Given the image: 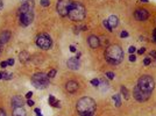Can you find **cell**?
<instances>
[{"label":"cell","mask_w":156,"mask_h":116,"mask_svg":"<svg viewBox=\"0 0 156 116\" xmlns=\"http://www.w3.org/2000/svg\"><path fill=\"white\" fill-rule=\"evenodd\" d=\"M69 19L72 21H82L85 18V7L81 2H73L71 6L69 14Z\"/></svg>","instance_id":"3"},{"label":"cell","mask_w":156,"mask_h":116,"mask_svg":"<svg viewBox=\"0 0 156 116\" xmlns=\"http://www.w3.org/2000/svg\"><path fill=\"white\" fill-rule=\"evenodd\" d=\"M31 95H33V92H28V93L26 94V98H27V99H30V98H31Z\"/></svg>","instance_id":"37"},{"label":"cell","mask_w":156,"mask_h":116,"mask_svg":"<svg viewBox=\"0 0 156 116\" xmlns=\"http://www.w3.org/2000/svg\"><path fill=\"white\" fill-rule=\"evenodd\" d=\"M84 116H92V115H84Z\"/></svg>","instance_id":"48"},{"label":"cell","mask_w":156,"mask_h":116,"mask_svg":"<svg viewBox=\"0 0 156 116\" xmlns=\"http://www.w3.org/2000/svg\"><path fill=\"white\" fill-rule=\"evenodd\" d=\"M128 51H129V53H130V55H132V53H134V52L136 51V48H135V47H133V45H132V47H129V49H128Z\"/></svg>","instance_id":"30"},{"label":"cell","mask_w":156,"mask_h":116,"mask_svg":"<svg viewBox=\"0 0 156 116\" xmlns=\"http://www.w3.org/2000/svg\"><path fill=\"white\" fill-rule=\"evenodd\" d=\"M19 58H20V62H21V63H26V62H28V61H29V58H30V55H29L27 51H22L21 53H20Z\"/></svg>","instance_id":"19"},{"label":"cell","mask_w":156,"mask_h":116,"mask_svg":"<svg viewBox=\"0 0 156 116\" xmlns=\"http://www.w3.org/2000/svg\"><path fill=\"white\" fill-rule=\"evenodd\" d=\"M7 64H8V65H11V66H12V65H14V59H13V58H11V59H8V61H7Z\"/></svg>","instance_id":"34"},{"label":"cell","mask_w":156,"mask_h":116,"mask_svg":"<svg viewBox=\"0 0 156 116\" xmlns=\"http://www.w3.org/2000/svg\"><path fill=\"white\" fill-rule=\"evenodd\" d=\"M49 103H50L53 107H56V108H58V107H59V104H61L59 101L55 99V96H54V95H50V96H49Z\"/></svg>","instance_id":"20"},{"label":"cell","mask_w":156,"mask_h":116,"mask_svg":"<svg viewBox=\"0 0 156 116\" xmlns=\"http://www.w3.org/2000/svg\"><path fill=\"white\" fill-rule=\"evenodd\" d=\"M106 77L108 79H113L114 78V73L113 72H106Z\"/></svg>","instance_id":"31"},{"label":"cell","mask_w":156,"mask_h":116,"mask_svg":"<svg viewBox=\"0 0 156 116\" xmlns=\"http://www.w3.org/2000/svg\"><path fill=\"white\" fill-rule=\"evenodd\" d=\"M67 65L70 70H78L79 69V61L76 58V57H72V58H69L68 62H67Z\"/></svg>","instance_id":"14"},{"label":"cell","mask_w":156,"mask_h":116,"mask_svg":"<svg viewBox=\"0 0 156 116\" xmlns=\"http://www.w3.org/2000/svg\"><path fill=\"white\" fill-rule=\"evenodd\" d=\"M134 16H135V19L136 20H139V21H146L148 18H149V13H148V11L147 9H138L135 13H134Z\"/></svg>","instance_id":"10"},{"label":"cell","mask_w":156,"mask_h":116,"mask_svg":"<svg viewBox=\"0 0 156 116\" xmlns=\"http://www.w3.org/2000/svg\"><path fill=\"white\" fill-rule=\"evenodd\" d=\"M96 108H97V104L94 102V100L89 96L82 98L81 100H78V102L76 104V109L81 116L92 115L96 112Z\"/></svg>","instance_id":"1"},{"label":"cell","mask_w":156,"mask_h":116,"mask_svg":"<svg viewBox=\"0 0 156 116\" xmlns=\"http://www.w3.org/2000/svg\"><path fill=\"white\" fill-rule=\"evenodd\" d=\"M154 86H155L154 79L150 77V76H142L139 79V81H138V87L140 90H144V92L152 93L153 90H154Z\"/></svg>","instance_id":"4"},{"label":"cell","mask_w":156,"mask_h":116,"mask_svg":"<svg viewBox=\"0 0 156 116\" xmlns=\"http://www.w3.org/2000/svg\"><path fill=\"white\" fill-rule=\"evenodd\" d=\"M141 1H143V2H148V0H141Z\"/></svg>","instance_id":"47"},{"label":"cell","mask_w":156,"mask_h":116,"mask_svg":"<svg viewBox=\"0 0 156 116\" xmlns=\"http://www.w3.org/2000/svg\"><path fill=\"white\" fill-rule=\"evenodd\" d=\"M150 56H152V57H153V58H154V59L156 61V50H154V51L150 52Z\"/></svg>","instance_id":"35"},{"label":"cell","mask_w":156,"mask_h":116,"mask_svg":"<svg viewBox=\"0 0 156 116\" xmlns=\"http://www.w3.org/2000/svg\"><path fill=\"white\" fill-rule=\"evenodd\" d=\"M56 70H55V69H54V70H50V71H49V73H48V77L50 78V79H51V78H54L55 77V76H56Z\"/></svg>","instance_id":"25"},{"label":"cell","mask_w":156,"mask_h":116,"mask_svg":"<svg viewBox=\"0 0 156 116\" xmlns=\"http://www.w3.org/2000/svg\"><path fill=\"white\" fill-rule=\"evenodd\" d=\"M153 39H154V42H156V29L154 30V33H153Z\"/></svg>","instance_id":"43"},{"label":"cell","mask_w":156,"mask_h":116,"mask_svg":"<svg viewBox=\"0 0 156 116\" xmlns=\"http://www.w3.org/2000/svg\"><path fill=\"white\" fill-rule=\"evenodd\" d=\"M7 62H1V64H0V66H1V67H2V69H4V67H6V66H7Z\"/></svg>","instance_id":"39"},{"label":"cell","mask_w":156,"mask_h":116,"mask_svg":"<svg viewBox=\"0 0 156 116\" xmlns=\"http://www.w3.org/2000/svg\"><path fill=\"white\" fill-rule=\"evenodd\" d=\"M35 113H36V115H37V114H41V109H40V108H36V109H35Z\"/></svg>","instance_id":"42"},{"label":"cell","mask_w":156,"mask_h":116,"mask_svg":"<svg viewBox=\"0 0 156 116\" xmlns=\"http://www.w3.org/2000/svg\"><path fill=\"white\" fill-rule=\"evenodd\" d=\"M41 5L44 6V7H48L50 5V1L49 0H41Z\"/></svg>","instance_id":"28"},{"label":"cell","mask_w":156,"mask_h":116,"mask_svg":"<svg viewBox=\"0 0 156 116\" xmlns=\"http://www.w3.org/2000/svg\"><path fill=\"white\" fill-rule=\"evenodd\" d=\"M103 25H104V27H105L108 31H113V29L110 27V23H108V21H107V20H104V21H103Z\"/></svg>","instance_id":"22"},{"label":"cell","mask_w":156,"mask_h":116,"mask_svg":"<svg viewBox=\"0 0 156 116\" xmlns=\"http://www.w3.org/2000/svg\"><path fill=\"white\" fill-rule=\"evenodd\" d=\"M122 58H124V52H122V49L118 44H112V45H108L106 48V50H105V59L110 64H119V63H121Z\"/></svg>","instance_id":"2"},{"label":"cell","mask_w":156,"mask_h":116,"mask_svg":"<svg viewBox=\"0 0 156 116\" xmlns=\"http://www.w3.org/2000/svg\"><path fill=\"white\" fill-rule=\"evenodd\" d=\"M133 94H134V98H135L138 101L143 102V101H147V100L150 98V94H152V93L144 92V90H140V88L136 86V87L134 88V90H133Z\"/></svg>","instance_id":"8"},{"label":"cell","mask_w":156,"mask_h":116,"mask_svg":"<svg viewBox=\"0 0 156 116\" xmlns=\"http://www.w3.org/2000/svg\"><path fill=\"white\" fill-rule=\"evenodd\" d=\"M49 80L50 78L48 77V74H44L42 72L34 74L31 78V82L36 88H45L49 85Z\"/></svg>","instance_id":"5"},{"label":"cell","mask_w":156,"mask_h":116,"mask_svg":"<svg viewBox=\"0 0 156 116\" xmlns=\"http://www.w3.org/2000/svg\"><path fill=\"white\" fill-rule=\"evenodd\" d=\"M0 116H7L6 115V112L4 109H0Z\"/></svg>","instance_id":"38"},{"label":"cell","mask_w":156,"mask_h":116,"mask_svg":"<svg viewBox=\"0 0 156 116\" xmlns=\"http://www.w3.org/2000/svg\"><path fill=\"white\" fill-rule=\"evenodd\" d=\"M2 77H4V73L1 72V73H0V79H2Z\"/></svg>","instance_id":"45"},{"label":"cell","mask_w":156,"mask_h":116,"mask_svg":"<svg viewBox=\"0 0 156 116\" xmlns=\"http://www.w3.org/2000/svg\"><path fill=\"white\" fill-rule=\"evenodd\" d=\"M99 85H101V86H103V88H101L103 90H105V88H106V90L108 88V84H107V82H105L104 80H100Z\"/></svg>","instance_id":"24"},{"label":"cell","mask_w":156,"mask_h":116,"mask_svg":"<svg viewBox=\"0 0 156 116\" xmlns=\"http://www.w3.org/2000/svg\"><path fill=\"white\" fill-rule=\"evenodd\" d=\"M1 50H2V44L0 43V52H1Z\"/></svg>","instance_id":"46"},{"label":"cell","mask_w":156,"mask_h":116,"mask_svg":"<svg viewBox=\"0 0 156 116\" xmlns=\"http://www.w3.org/2000/svg\"><path fill=\"white\" fill-rule=\"evenodd\" d=\"M78 87H79L78 82H76L73 80H70V81H68L65 84V90H68L69 93H76L78 90Z\"/></svg>","instance_id":"12"},{"label":"cell","mask_w":156,"mask_h":116,"mask_svg":"<svg viewBox=\"0 0 156 116\" xmlns=\"http://www.w3.org/2000/svg\"><path fill=\"white\" fill-rule=\"evenodd\" d=\"M121 93L122 95H125V99H128V90L125 86H121Z\"/></svg>","instance_id":"23"},{"label":"cell","mask_w":156,"mask_h":116,"mask_svg":"<svg viewBox=\"0 0 156 116\" xmlns=\"http://www.w3.org/2000/svg\"><path fill=\"white\" fill-rule=\"evenodd\" d=\"M120 36H121L122 39H125V37H128V33H127V31H122V33L120 34Z\"/></svg>","instance_id":"33"},{"label":"cell","mask_w":156,"mask_h":116,"mask_svg":"<svg viewBox=\"0 0 156 116\" xmlns=\"http://www.w3.org/2000/svg\"><path fill=\"white\" fill-rule=\"evenodd\" d=\"M33 7H34L33 0H31V1H26V2H23V4L21 5V7H20V9H19V14L21 15V14L27 13L29 11H33Z\"/></svg>","instance_id":"11"},{"label":"cell","mask_w":156,"mask_h":116,"mask_svg":"<svg viewBox=\"0 0 156 116\" xmlns=\"http://www.w3.org/2000/svg\"><path fill=\"white\" fill-rule=\"evenodd\" d=\"M11 39V33L8 30H4L0 33V43L1 44H6Z\"/></svg>","instance_id":"15"},{"label":"cell","mask_w":156,"mask_h":116,"mask_svg":"<svg viewBox=\"0 0 156 116\" xmlns=\"http://www.w3.org/2000/svg\"><path fill=\"white\" fill-rule=\"evenodd\" d=\"M70 51L71 52H75V51H76V48H75V45H71V47H70Z\"/></svg>","instance_id":"41"},{"label":"cell","mask_w":156,"mask_h":116,"mask_svg":"<svg viewBox=\"0 0 156 116\" xmlns=\"http://www.w3.org/2000/svg\"><path fill=\"white\" fill-rule=\"evenodd\" d=\"M150 62H152V59H150L149 57H147V58H144V61H143V64H144V65H149V64H150Z\"/></svg>","instance_id":"29"},{"label":"cell","mask_w":156,"mask_h":116,"mask_svg":"<svg viewBox=\"0 0 156 116\" xmlns=\"http://www.w3.org/2000/svg\"><path fill=\"white\" fill-rule=\"evenodd\" d=\"M36 44L39 48H41L43 50H48L51 48L53 42H51V39L47 34H41L36 37Z\"/></svg>","instance_id":"7"},{"label":"cell","mask_w":156,"mask_h":116,"mask_svg":"<svg viewBox=\"0 0 156 116\" xmlns=\"http://www.w3.org/2000/svg\"><path fill=\"white\" fill-rule=\"evenodd\" d=\"M27 104L31 107V106H34V101H33V100H30V99H28V101H27Z\"/></svg>","instance_id":"36"},{"label":"cell","mask_w":156,"mask_h":116,"mask_svg":"<svg viewBox=\"0 0 156 116\" xmlns=\"http://www.w3.org/2000/svg\"><path fill=\"white\" fill-rule=\"evenodd\" d=\"M13 116H26V110L22 108V107H16L13 109V113H12Z\"/></svg>","instance_id":"18"},{"label":"cell","mask_w":156,"mask_h":116,"mask_svg":"<svg viewBox=\"0 0 156 116\" xmlns=\"http://www.w3.org/2000/svg\"><path fill=\"white\" fill-rule=\"evenodd\" d=\"M113 101L115 102V106H116V107H120V106H121L120 95H113Z\"/></svg>","instance_id":"21"},{"label":"cell","mask_w":156,"mask_h":116,"mask_svg":"<svg viewBox=\"0 0 156 116\" xmlns=\"http://www.w3.org/2000/svg\"><path fill=\"white\" fill-rule=\"evenodd\" d=\"M144 51H146V49H144V48H141V49L138 51V53H139V55H143V52Z\"/></svg>","instance_id":"40"},{"label":"cell","mask_w":156,"mask_h":116,"mask_svg":"<svg viewBox=\"0 0 156 116\" xmlns=\"http://www.w3.org/2000/svg\"><path fill=\"white\" fill-rule=\"evenodd\" d=\"M23 106V99L21 98V96H19V95H15L12 98V107H22Z\"/></svg>","instance_id":"16"},{"label":"cell","mask_w":156,"mask_h":116,"mask_svg":"<svg viewBox=\"0 0 156 116\" xmlns=\"http://www.w3.org/2000/svg\"><path fill=\"white\" fill-rule=\"evenodd\" d=\"M13 77V73H4V79H6V80H10V79H12Z\"/></svg>","instance_id":"26"},{"label":"cell","mask_w":156,"mask_h":116,"mask_svg":"<svg viewBox=\"0 0 156 116\" xmlns=\"http://www.w3.org/2000/svg\"><path fill=\"white\" fill-rule=\"evenodd\" d=\"M129 61H130V62H135V61H136V57H135V56L132 53V55L129 56Z\"/></svg>","instance_id":"32"},{"label":"cell","mask_w":156,"mask_h":116,"mask_svg":"<svg viewBox=\"0 0 156 116\" xmlns=\"http://www.w3.org/2000/svg\"><path fill=\"white\" fill-rule=\"evenodd\" d=\"M107 21H108L110 27H111L112 29L116 28L118 25H119V19H118V16H115V15H111V16L107 19Z\"/></svg>","instance_id":"17"},{"label":"cell","mask_w":156,"mask_h":116,"mask_svg":"<svg viewBox=\"0 0 156 116\" xmlns=\"http://www.w3.org/2000/svg\"><path fill=\"white\" fill-rule=\"evenodd\" d=\"M2 7H4V4H2V0H0V11L2 9Z\"/></svg>","instance_id":"44"},{"label":"cell","mask_w":156,"mask_h":116,"mask_svg":"<svg viewBox=\"0 0 156 116\" xmlns=\"http://www.w3.org/2000/svg\"><path fill=\"white\" fill-rule=\"evenodd\" d=\"M33 19H34L33 11H29L27 13L20 15V23H21V26H25V27L29 26V25L33 22Z\"/></svg>","instance_id":"9"},{"label":"cell","mask_w":156,"mask_h":116,"mask_svg":"<svg viewBox=\"0 0 156 116\" xmlns=\"http://www.w3.org/2000/svg\"><path fill=\"white\" fill-rule=\"evenodd\" d=\"M99 82L100 80H98V79H92V80H91V84H92L93 86H96V87L99 86Z\"/></svg>","instance_id":"27"},{"label":"cell","mask_w":156,"mask_h":116,"mask_svg":"<svg viewBox=\"0 0 156 116\" xmlns=\"http://www.w3.org/2000/svg\"><path fill=\"white\" fill-rule=\"evenodd\" d=\"M72 4H73L72 0H58L56 5L57 13L61 16H68Z\"/></svg>","instance_id":"6"},{"label":"cell","mask_w":156,"mask_h":116,"mask_svg":"<svg viewBox=\"0 0 156 116\" xmlns=\"http://www.w3.org/2000/svg\"><path fill=\"white\" fill-rule=\"evenodd\" d=\"M87 43H89V45H90L92 49H97L100 45V39L99 37H97V36H94V35H91V36L87 39Z\"/></svg>","instance_id":"13"}]
</instances>
